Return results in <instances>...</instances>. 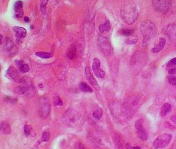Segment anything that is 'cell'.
I'll list each match as a JSON object with an SVG mask.
<instances>
[{"label":"cell","instance_id":"83f0119b","mask_svg":"<svg viewBox=\"0 0 176 149\" xmlns=\"http://www.w3.org/2000/svg\"><path fill=\"white\" fill-rule=\"evenodd\" d=\"M168 81L171 84L176 86V77L175 76H170L168 77Z\"/></svg>","mask_w":176,"mask_h":149},{"label":"cell","instance_id":"7a4b0ae2","mask_svg":"<svg viewBox=\"0 0 176 149\" xmlns=\"http://www.w3.org/2000/svg\"><path fill=\"white\" fill-rule=\"evenodd\" d=\"M140 31L145 37V40L152 38L156 34V28L150 21H145L140 24Z\"/></svg>","mask_w":176,"mask_h":149},{"label":"cell","instance_id":"5bb4252c","mask_svg":"<svg viewBox=\"0 0 176 149\" xmlns=\"http://www.w3.org/2000/svg\"><path fill=\"white\" fill-rule=\"evenodd\" d=\"M0 130L1 133L6 135H9L11 133V128L10 124L7 122H2L0 124Z\"/></svg>","mask_w":176,"mask_h":149},{"label":"cell","instance_id":"d6a6232c","mask_svg":"<svg viewBox=\"0 0 176 149\" xmlns=\"http://www.w3.org/2000/svg\"><path fill=\"white\" fill-rule=\"evenodd\" d=\"M127 149H141L140 146H132L130 144H126Z\"/></svg>","mask_w":176,"mask_h":149},{"label":"cell","instance_id":"f1b7e54d","mask_svg":"<svg viewBox=\"0 0 176 149\" xmlns=\"http://www.w3.org/2000/svg\"><path fill=\"white\" fill-rule=\"evenodd\" d=\"M55 105H57V106H62L63 105V102L61 101V100L60 99L59 96L55 97Z\"/></svg>","mask_w":176,"mask_h":149},{"label":"cell","instance_id":"f546056e","mask_svg":"<svg viewBox=\"0 0 176 149\" xmlns=\"http://www.w3.org/2000/svg\"><path fill=\"white\" fill-rule=\"evenodd\" d=\"M30 130H31L30 126L28 125L24 126V133H25L26 135H28L30 133Z\"/></svg>","mask_w":176,"mask_h":149},{"label":"cell","instance_id":"1f68e13d","mask_svg":"<svg viewBox=\"0 0 176 149\" xmlns=\"http://www.w3.org/2000/svg\"><path fill=\"white\" fill-rule=\"evenodd\" d=\"M5 100L8 102H10V103H15V102H16L17 101V99L10 97H6L5 98Z\"/></svg>","mask_w":176,"mask_h":149},{"label":"cell","instance_id":"e575fe53","mask_svg":"<svg viewBox=\"0 0 176 149\" xmlns=\"http://www.w3.org/2000/svg\"><path fill=\"white\" fill-rule=\"evenodd\" d=\"M24 21H25L26 22H27V23H28V22H30V19L28 17H24Z\"/></svg>","mask_w":176,"mask_h":149},{"label":"cell","instance_id":"8d00e7d4","mask_svg":"<svg viewBox=\"0 0 176 149\" xmlns=\"http://www.w3.org/2000/svg\"><path fill=\"white\" fill-rule=\"evenodd\" d=\"M78 148H79V149H85V148L84 147V146L82 144H79V146H78Z\"/></svg>","mask_w":176,"mask_h":149},{"label":"cell","instance_id":"52a82bcc","mask_svg":"<svg viewBox=\"0 0 176 149\" xmlns=\"http://www.w3.org/2000/svg\"><path fill=\"white\" fill-rule=\"evenodd\" d=\"M143 120L140 119L135 123V128L137 132L138 137L142 141H146L148 138V135L143 125Z\"/></svg>","mask_w":176,"mask_h":149},{"label":"cell","instance_id":"d4e9b609","mask_svg":"<svg viewBox=\"0 0 176 149\" xmlns=\"http://www.w3.org/2000/svg\"><path fill=\"white\" fill-rule=\"evenodd\" d=\"M121 35H124V36L130 37L132 35H133L134 31H132V30H130V29H123V30H121Z\"/></svg>","mask_w":176,"mask_h":149},{"label":"cell","instance_id":"277c9868","mask_svg":"<svg viewBox=\"0 0 176 149\" xmlns=\"http://www.w3.org/2000/svg\"><path fill=\"white\" fill-rule=\"evenodd\" d=\"M98 42L100 51L103 53L105 55L110 56L112 55L113 49H112L111 44H110L107 39L103 36L99 35Z\"/></svg>","mask_w":176,"mask_h":149},{"label":"cell","instance_id":"ba28073f","mask_svg":"<svg viewBox=\"0 0 176 149\" xmlns=\"http://www.w3.org/2000/svg\"><path fill=\"white\" fill-rule=\"evenodd\" d=\"M100 61L98 58H95L93 61L92 70L95 75L98 78H103L105 75V72L100 68Z\"/></svg>","mask_w":176,"mask_h":149},{"label":"cell","instance_id":"9c48e42d","mask_svg":"<svg viewBox=\"0 0 176 149\" xmlns=\"http://www.w3.org/2000/svg\"><path fill=\"white\" fill-rule=\"evenodd\" d=\"M4 48H5L6 51L7 53H8L9 55H15L17 51V48H16L15 45V44L13 43L12 41L11 40L10 38H8V37H6V38Z\"/></svg>","mask_w":176,"mask_h":149},{"label":"cell","instance_id":"30bf717a","mask_svg":"<svg viewBox=\"0 0 176 149\" xmlns=\"http://www.w3.org/2000/svg\"><path fill=\"white\" fill-rule=\"evenodd\" d=\"M7 74H8V76L11 79L14 80L16 82H21L22 78L20 77L19 72H18V70L15 68H14V67L10 66L7 70Z\"/></svg>","mask_w":176,"mask_h":149},{"label":"cell","instance_id":"3957f363","mask_svg":"<svg viewBox=\"0 0 176 149\" xmlns=\"http://www.w3.org/2000/svg\"><path fill=\"white\" fill-rule=\"evenodd\" d=\"M172 139V135L171 134L164 133L158 136L156 139H155L153 143V148L155 149L163 148L164 147L167 146L170 143Z\"/></svg>","mask_w":176,"mask_h":149},{"label":"cell","instance_id":"603a6c76","mask_svg":"<svg viewBox=\"0 0 176 149\" xmlns=\"http://www.w3.org/2000/svg\"><path fill=\"white\" fill-rule=\"evenodd\" d=\"M37 57H41L43 59H48V58H51L53 56V54L51 53H46V52H37L35 53Z\"/></svg>","mask_w":176,"mask_h":149},{"label":"cell","instance_id":"4316f807","mask_svg":"<svg viewBox=\"0 0 176 149\" xmlns=\"http://www.w3.org/2000/svg\"><path fill=\"white\" fill-rule=\"evenodd\" d=\"M50 138V134L49 132H44L42 134V139L43 141H48Z\"/></svg>","mask_w":176,"mask_h":149},{"label":"cell","instance_id":"cb8c5ba5","mask_svg":"<svg viewBox=\"0 0 176 149\" xmlns=\"http://www.w3.org/2000/svg\"><path fill=\"white\" fill-rule=\"evenodd\" d=\"M103 115V110L102 109H100V107L97 108V109L93 113V116L94 118L97 119V120H99V119L101 118Z\"/></svg>","mask_w":176,"mask_h":149},{"label":"cell","instance_id":"836d02e7","mask_svg":"<svg viewBox=\"0 0 176 149\" xmlns=\"http://www.w3.org/2000/svg\"><path fill=\"white\" fill-rule=\"evenodd\" d=\"M168 73L171 74H174L176 73V68H171L168 70Z\"/></svg>","mask_w":176,"mask_h":149},{"label":"cell","instance_id":"484cf974","mask_svg":"<svg viewBox=\"0 0 176 149\" xmlns=\"http://www.w3.org/2000/svg\"><path fill=\"white\" fill-rule=\"evenodd\" d=\"M49 0H41V10L43 12V13H46V5L48 3Z\"/></svg>","mask_w":176,"mask_h":149},{"label":"cell","instance_id":"5b68a950","mask_svg":"<svg viewBox=\"0 0 176 149\" xmlns=\"http://www.w3.org/2000/svg\"><path fill=\"white\" fill-rule=\"evenodd\" d=\"M50 111V104L48 98L42 97L39 101V113L43 117H46Z\"/></svg>","mask_w":176,"mask_h":149},{"label":"cell","instance_id":"d6986e66","mask_svg":"<svg viewBox=\"0 0 176 149\" xmlns=\"http://www.w3.org/2000/svg\"><path fill=\"white\" fill-rule=\"evenodd\" d=\"M171 104L168 103L164 104L163 106L162 107V109H161L160 114L162 116H165L167 113H168L170 111H171Z\"/></svg>","mask_w":176,"mask_h":149},{"label":"cell","instance_id":"8992f818","mask_svg":"<svg viewBox=\"0 0 176 149\" xmlns=\"http://www.w3.org/2000/svg\"><path fill=\"white\" fill-rule=\"evenodd\" d=\"M153 6L158 12H166L171 8V0H153Z\"/></svg>","mask_w":176,"mask_h":149},{"label":"cell","instance_id":"e0dca14e","mask_svg":"<svg viewBox=\"0 0 176 149\" xmlns=\"http://www.w3.org/2000/svg\"><path fill=\"white\" fill-rule=\"evenodd\" d=\"M16 64L17 65L20 71L23 72V73H26V72H28L29 71V66L26 64H24V62L22 61H16Z\"/></svg>","mask_w":176,"mask_h":149},{"label":"cell","instance_id":"4dcf8cb0","mask_svg":"<svg viewBox=\"0 0 176 149\" xmlns=\"http://www.w3.org/2000/svg\"><path fill=\"white\" fill-rule=\"evenodd\" d=\"M167 66H176V57L171 59V60L168 61V63L167 64Z\"/></svg>","mask_w":176,"mask_h":149},{"label":"cell","instance_id":"ac0fdd59","mask_svg":"<svg viewBox=\"0 0 176 149\" xmlns=\"http://www.w3.org/2000/svg\"><path fill=\"white\" fill-rule=\"evenodd\" d=\"M110 29H111V24L109 21H106L104 24H101L99 26V31L101 33L109 32Z\"/></svg>","mask_w":176,"mask_h":149},{"label":"cell","instance_id":"d590c367","mask_svg":"<svg viewBox=\"0 0 176 149\" xmlns=\"http://www.w3.org/2000/svg\"><path fill=\"white\" fill-rule=\"evenodd\" d=\"M2 40H3V35L0 33V45H1V43H2Z\"/></svg>","mask_w":176,"mask_h":149},{"label":"cell","instance_id":"74e56055","mask_svg":"<svg viewBox=\"0 0 176 149\" xmlns=\"http://www.w3.org/2000/svg\"><path fill=\"white\" fill-rule=\"evenodd\" d=\"M0 71H1V66H0Z\"/></svg>","mask_w":176,"mask_h":149},{"label":"cell","instance_id":"7402d4cb","mask_svg":"<svg viewBox=\"0 0 176 149\" xmlns=\"http://www.w3.org/2000/svg\"><path fill=\"white\" fill-rule=\"evenodd\" d=\"M79 88L80 90H81L82 91H83V92H85V93H92L93 92V90L91 89V87L85 82L80 83L79 85Z\"/></svg>","mask_w":176,"mask_h":149},{"label":"cell","instance_id":"7c38bea8","mask_svg":"<svg viewBox=\"0 0 176 149\" xmlns=\"http://www.w3.org/2000/svg\"><path fill=\"white\" fill-rule=\"evenodd\" d=\"M13 31L15 33V36L17 37V40H19V39L24 38L27 35V31L23 27L20 26H14L13 27Z\"/></svg>","mask_w":176,"mask_h":149},{"label":"cell","instance_id":"2e32d148","mask_svg":"<svg viewBox=\"0 0 176 149\" xmlns=\"http://www.w3.org/2000/svg\"><path fill=\"white\" fill-rule=\"evenodd\" d=\"M166 32L170 38H176V24H172L168 26Z\"/></svg>","mask_w":176,"mask_h":149},{"label":"cell","instance_id":"8fae6325","mask_svg":"<svg viewBox=\"0 0 176 149\" xmlns=\"http://www.w3.org/2000/svg\"><path fill=\"white\" fill-rule=\"evenodd\" d=\"M85 72L86 77H87V79L88 80V81L91 84V85L94 88H96V90H98V89L100 88L98 84L97 83L96 80L95 79L94 77L93 74H92V73H91V72L90 70V68H89V67H86L85 69Z\"/></svg>","mask_w":176,"mask_h":149},{"label":"cell","instance_id":"ffe728a7","mask_svg":"<svg viewBox=\"0 0 176 149\" xmlns=\"http://www.w3.org/2000/svg\"><path fill=\"white\" fill-rule=\"evenodd\" d=\"M76 48L74 46H72L71 47L68 49V51H67V58L71 59H74L76 57Z\"/></svg>","mask_w":176,"mask_h":149},{"label":"cell","instance_id":"6da1fadb","mask_svg":"<svg viewBox=\"0 0 176 149\" xmlns=\"http://www.w3.org/2000/svg\"><path fill=\"white\" fill-rule=\"evenodd\" d=\"M121 17L125 23L133 24L138 16V8L132 1H127L123 5L121 10Z\"/></svg>","mask_w":176,"mask_h":149},{"label":"cell","instance_id":"9a60e30c","mask_svg":"<svg viewBox=\"0 0 176 149\" xmlns=\"http://www.w3.org/2000/svg\"><path fill=\"white\" fill-rule=\"evenodd\" d=\"M165 43H166V40H164V38H161L158 44H157L154 48H152V50H151L152 53H156L162 51V50L163 49L164 45H165Z\"/></svg>","mask_w":176,"mask_h":149},{"label":"cell","instance_id":"44dd1931","mask_svg":"<svg viewBox=\"0 0 176 149\" xmlns=\"http://www.w3.org/2000/svg\"><path fill=\"white\" fill-rule=\"evenodd\" d=\"M30 89V86H17L15 88V92L17 93V94L19 95H23L25 94L26 93H27L28 91H29Z\"/></svg>","mask_w":176,"mask_h":149},{"label":"cell","instance_id":"4fadbf2b","mask_svg":"<svg viewBox=\"0 0 176 149\" xmlns=\"http://www.w3.org/2000/svg\"><path fill=\"white\" fill-rule=\"evenodd\" d=\"M14 10L15 15L17 17H21L24 15L23 12V2L21 1H18L15 3Z\"/></svg>","mask_w":176,"mask_h":149}]
</instances>
